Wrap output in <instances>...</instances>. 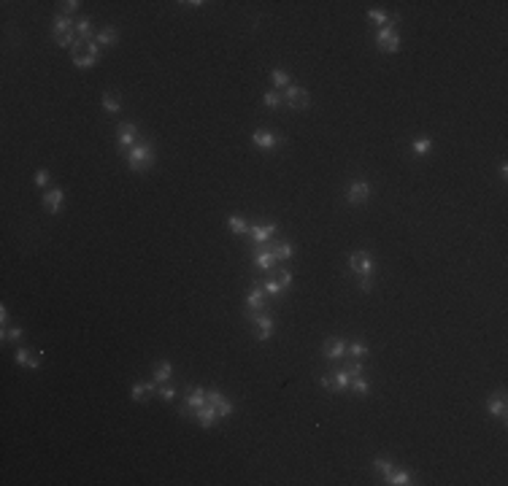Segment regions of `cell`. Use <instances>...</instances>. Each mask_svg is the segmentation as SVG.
<instances>
[{"label": "cell", "mask_w": 508, "mask_h": 486, "mask_svg": "<svg viewBox=\"0 0 508 486\" xmlns=\"http://www.w3.org/2000/svg\"><path fill=\"white\" fill-rule=\"evenodd\" d=\"M359 289H362V292H371V289H373L371 276H359Z\"/></svg>", "instance_id": "cell-46"}, {"label": "cell", "mask_w": 508, "mask_h": 486, "mask_svg": "<svg viewBox=\"0 0 508 486\" xmlns=\"http://www.w3.org/2000/svg\"><path fill=\"white\" fill-rule=\"evenodd\" d=\"M33 181H35V186H46V184H49V173H46V170H35Z\"/></svg>", "instance_id": "cell-42"}, {"label": "cell", "mask_w": 508, "mask_h": 486, "mask_svg": "<svg viewBox=\"0 0 508 486\" xmlns=\"http://www.w3.org/2000/svg\"><path fill=\"white\" fill-rule=\"evenodd\" d=\"M135 135H138V127H135L132 122H124V124H119V127H116V140H119L122 149L135 143Z\"/></svg>", "instance_id": "cell-9"}, {"label": "cell", "mask_w": 508, "mask_h": 486, "mask_svg": "<svg viewBox=\"0 0 508 486\" xmlns=\"http://www.w3.org/2000/svg\"><path fill=\"white\" fill-rule=\"evenodd\" d=\"M62 200H65V192L52 189V192H46V198H43V208L49 211V214H57V211L62 208Z\"/></svg>", "instance_id": "cell-13"}, {"label": "cell", "mask_w": 508, "mask_h": 486, "mask_svg": "<svg viewBox=\"0 0 508 486\" xmlns=\"http://www.w3.org/2000/svg\"><path fill=\"white\" fill-rule=\"evenodd\" d=\"M373 467H376L379 473H384V475L392 473V465H389V459H387V457H376V459H373Z\"/></svg>", "instance_id": "cell-33"}, {"label": "cell", "mask_w": 508, "mask_h": 486, "mask_svg": "<svg viewBox=\"0 0 508 486\" xmlns=\"http://www.w3.org/2000/svg\"><path fill=\"white\" fill-rule=\"evenodd\" d=\"M284 103H287L289 108H308L311 98H308V92L303 89V87H295V84H289L287 92H284Z\"/></svg>", "instance_id": "cell-4"}, {"label": "cell", "mask_w": 508, "mask_h": 486, "mask_svg": "<svg viewBox=\"0 0 508 486\" xmlns=\"http://www.w3.org/2000/svg\"><path fill=\"white\" fill-rule=\"evenodd\" d=\"M127 162H130V170H135V173H144V170H149V168L154 165V152H152V146H149V143L132 146Z\"/></svg>", "instance_id": "cell-1"}, {"label": "cell", "mask_w": 508, "mask_h": 486, "mask_svg": "<svg viewBox=\"0 0 508 486\" xmlns=\"http://www.w3.org/2000/svg\"><path fill=\"white\" fill-rule=\"evenodd\" d=\"M0 321H3V324L9 321V311H6V308H0Z\"/></svg>", "instance_id": "cell-47"}, {"label": "cell", "mask_w": 508, "mask_h": 486, "mask_svg": "<svg viewBox=\"0 0 508 486\" xmlns=\"http://www.w3.org/2000/svg\"><path fill=\"white\" fill-rule=\"evenodd\" d=\"M252 140H254V146H260V149H273V146H279V143H281V138H279V135H273L270 130H254Z\"/></svg>", "instance_id": "cell-12"}, {"label": "cell", "mask_w": 508, "mask_h": 486, "mask_svg": "<svg viewBox=\"0 0 508 486\" xmlns=\"http://www.w3.org/2000/svg\"><path fill=\"white\" fill-rule=\"evenodd\" d=\"M170 373H173V365L170 362H160L157 367H154V381L157 383H165L170 378Z\"/></svg>", "instance_id": "cell-24"}, {"label": "cell", "mask_w": 508, "mask_h": 486, "mask_svg": "<svg viewBox=\"0 0 508 486\" xmlns=\"http://www.w3.org/2000/svg\"><path fill=\"white\" fill-rule=\"evenodd\" d=\"M262 103L270 106V108H276V106H281V95H279V92H265V95H262Z\"/></svg>", "instance_id": "cell-37"}, {"label": "cell", "mask_w": 508, "mask_h": 486, "mask_svg": "<svg viewBox=\"0 0 508 486\" xmlns=\"http://www.w3.org/2000/svg\"><path fill=\"white\" fill-rule=\"evenodd\" d=\"M254 265L260 270H270V265H273V252H268V249H260V252L254 254Z\"/></svg>", "instance_id": "cell-19"}, {"label": "cell", "mask_w": 508, "mask_h": 486, "mask_svg": "<svg viewBox=\"0 0 508 486\" xmlns=\"http://www.w3.org/2000/svg\"><path fill=\"white\" fill-rule=\"evenodd\" d=\"M349 383H351V378H349V373L343 370H330L327 375H322V386L325 389H338V392H343V389H349Z\"/></svg>", "instance_id": "cell-6"}, {"label": "cell", "mask_w": 508, "mask_h": 486, "mask_svg": "<svg viewBox=\"0 0 508 486\" xmlns=\"http://www.w3.org/2000/svg\"><path fill=\"white\" fill-rule=\"evenodd\" d=\"M349 268L357 273V276H371L373 273V260L368 252H354L349 257Z\"/></svg>", "instance_id": "cell-5"}, {"label": "cell", "mask_w": 508, "mask_h": 486, "mask_svg": "<svg viewBox=\"0 0 508 486\" xmlns=\"http://www.w3.org/2000/svg\"><path fill=\"white\" fill-rule=\"evenodd\" d=\"M103 108H106L108 114H119V111H122V100H119V95L108 92V95L103 98Z\"/></svg>", "instance_id": "cell-23"}, {"label": "cell", "mask_w": 508, "mask_h": 486, "mask_svg": "<svg viewBox=\"0 0 508 486\" xmlns=\"http://www.w3.org/2000/svg\"><path fill=\"white\" fill-rule=\"evenodd\" d=\"M98 43H100V46H111V43H116V27H103V30H100Z\"/></svg>", "instance_id": "cell-27"}, {"label": "cell", "mask_w": 508, "mask_h": 486, "mask_svg": "<svg viewBox=\"0 0 508 486\" xmlns=\"http://www.w3.org/2000/svg\"><path fill=\"white\" fill-rule=\"evenodd\" d=\"M246 305H249V308H254V311H262L265 308V289L254 286L252 292H249V297H246Z\"/></svg>", "instance_id": "cell-17"}, {"label": "cell", "mask_w": 508, "mask_h": 486, "mask_svg": "<svg viewBox=\"0 0 508 486\" xmlns=\"http://www.w3.org/2000/svg\"><path fill=\"white\" fill-rule=\"evenodd\" d=\"M292 257V246L284 240V243H279L276 249H273V260H289Z\"/></svg>", "instance_id": "cell-30"}, {"label": "cell", "mask_w": 508, "mask_h": 486, "mask_svg": "<svg viewBox=\"0 0 508 486\" xmlns=\"http://www.w3.org/2000/svg\"><path fill=\"white\" fill-rule=\"evenodd\" d=\"M487 411H489V416H495V419H505L508 405H505L503 392H497V395H492V397L487 400Z\"/></svg>", "instance_id": "cell-10"}, {"label": "cell", "mask_w": 508, "mask_h": 486, "mask_svg": "<svg viewBox=\"0 0 508 486\" xmlns=\"http://www.w3.org/2000/svg\"><path fill=\"white\" fill-rule=\"evenodd\" d=\"M430 149H433V143H430V138H419V140H413V154H427Z\"/></svg>", "instance_id": "cell-32"}, {"label": "cell", "mask_w": 508, "mask_h": 486, "mask_svg": "<svg viewBox=\"0 0 508 486\" xmlns=\"http://www.w3.org/2000/svg\"><path fill=\"white\" fill-rule=\"evenodd\" d=\"M371 198V186L365 184V181H354L351 184V189H349V203L351 206H359V203H365Z\"/></svg>", "instance_id": "cell-11"}, {"label": "cell", "mask_w": 508, "mask_h": 486, "mask_svg": "<svg viewBox=\"0 0 508 486\" xmlns=\"http://www.w3.org/2000/svg\"><path fill=\"white\" fill-rule=\"evenodd\" d=\"M265 292H268V295H276V297H279L281 292H284V286H281L276 278H268V281H265Z\"/></svg>", "instance_id": "cell-35"}, {"label": "cell", "mask_w": 508, "mask_h": 486, "mask_svg": "<svg viewBox=\"0 0 508 486\" xmlns=\"http://www.w3.org/2000/svg\"><path fill=\"white\" fill-rule=\"evenodd\" d=\"M346 354L351 357V359H365V357H368V346H365V343H346Z\"/></svg>", "instance_id": "cell-22"}, {"label": "cell", "mask_w": 508, "mask_h": 486, "mask_svg": "<svg viewBox=\"0 0 508 486\" xmlns=\"http://www.w3.org/2000/svg\"><path fill=\"white\" fill-rule=\"evenodd\" d=\"M152 392H154L152 383H135V386H132V400H135V403H144V400L152 397Z\"/></svg>", "instance_id": "cell-18"}, {"label": "cell", "mask_w": 508, "mask_h": 486, "mask_svg": "<svg viewBox=\"0 0 508 486\" xmlns=\"http://www.w3.org/2000/svg\"><path fill=\"white\" fill-rule=\"evenodd\" d=\"M273 278H276V281H279V284L284 286V289H287L289 284H292V276H289V270H276V276H273Z\"/></svg>", "instance_id": "cell-39"}, {"label": "cell", "mask_w": 508, "mask_h": 486, "mask_svg": "<svg viewBox=\"0 0 508 486\" xmlns=\"http://www.w3.org/2000/svg\"><path fill=\"white\" fill-rule=\"evenodd\" d=\"M30 354H33L30 349H17V365H25V367H27V359H30Z\"/></svg>", "instance_id": "cell-41"}, {"label": "cell", "mask_w": 508, "mask_h": 486, "mask_svg": "<svg viewBox=\"0 0 508 486\" xmlns=\"http://www.w3.org/2000/svg\"><path fill=\"white\" fill-rule=\"evenodd\" d=\"M98 62V57H92V54H73V65L76 68H92Z\"/></svg>", "instance_id": "cell-29"}, {"label": "cell", "mask_w": 508, "mask_h": 486, "mask_svg": "<svg viewBox=\"0 0 508 486\" xmlns=\"http://www.w3.org/2000/svg\"><path fill=\"white\" fill-rule=\"evenodd\" d=\"M343 370L349 373V378H357V375H362V362H359V359H351Z\"/></svg>", "instance_id": "cell-34"}, {"label": "cell", "mask_w": 508, "mask_h": 486, "mask_svg": "<svg viewBox=\"0 0 508 486\" xmlns=\"http://www.w3.org/2000/svg\"><path fill=\"white\" fill-rule=\"evenodd\" d=\"M157 395H160L162 400H165V403H170V400L176 397V389H173V386H160V392H157Z\"/></svg>", "instance_id": "cell-40"}, {"label": "cell", "mask_w": 508, "mask_h": 486, "mask_svg": "<svg viewBox=\"0 0 508 486\" xmlns=\"http://www.w3.org/2000/svg\"><path fill=\"white\" fill-rule=\"evenodd\" d=\"M54 41L60 43V49H68V46L76 43V38H73V33H62V35H54Z\"/></svg>", "instance_id": "cell-36"}, {"label": "cell", "mask_w": 508, "mask_h": 486, "mask_svg": "<svg viewBox=\"0 0 508 486\" xmlns=\"http://www.w3.org/2000/svg\"><path fill=\"white\" fill-rule=\"evenodd\" d=\"M270 81L276 84V87H289V76H287V70L276 68V70L270 73Z\"/></svg>", "instance_id": "cell-31"}, {"label": "cell", "mask_w": 508, "mask_h": 486, "mask_svg": "<svg viewBox=\"0 0 508 486\" xmlns=\"http://www.w3.org/2000/svg\"><path fill=\"white\" fill-rule=\"evenodd\" d=\"M227 227H230L233 232H238V235L249 232V224H246V222H244V219H241V216H230V219H227Z\"/></svg>", "instance_id": "cell-28"}, {"label": "cell", "mask_w": 508, "mask_h": 486, "mask_svg": "<svg viewBox=\"0 0 508 486\" xmlns=\"http://www.w3.org/2000/svg\"><path fill=\"white\" fill-rule=\"evenodd\" d=\"M208 403L214 405V411L219 413V419H224V416H230V413H233V403H230V400H224L222 392H216V389L208 392Z\"/></svg>", "instance_id": "cell-8"}, {"label": "cell", "mask_w": 508, "mask_h": 486, "mask_svg": "<svg viewBox=\"0 0 508 486\" xmlns=\"http://www.w3.org/2000/svg\"><path fill=\"white\" fill-rule=\"evenodd\" d=\"M349 389L351 392H354V395H368V392H371V386H368V381H365L362 378V375H357V378H351V383H349Z\"/></svg>", "instance_id": "cell-26"}, {"label": "cell", "mask_w": 508, "mask_h": 486, "mask_svg": "<svg viewBox=\"0 0 508 486\" xmlns=\"http://www.w3.org/2000/svg\"><path fill=\"white\" fill-rule=\"evenodd\" d=\"M41 357H43V351H33L30 359H27V367H33V370H35V367L41 365Z\"/></svg>", "instance_id": "cell-44"}, {"label": "cell", "mask_w": 508, "mask_h": 486, "mask_svg": "<svg viewBox=\"0 0 508 486\" xmlns=\"http://www.w3.org/2000/svg\"><path fill=\"white\" fill-rule=\"evenodd\" d=\"M216 419H219V413L214 411V405H211V408H206V405H203V408H198V424H200V427H214Z\"/></svg>", "instance_id": "cell-16"}, {"label": "cell", "mask_w": 508, "mask_h": 486, "mask_svg": "<svg viewBox=\"0 0 508 486\" xmlns=\"http://www.w3.org/2000/svg\"><path fill=\"white\" fill-rule=\"evenodd\" d=\"M79 6H81L79 0H68V3H62V11H65V17H68V14H73Z\"/></svg>", "instance_id": "cell-45"}, {"label": "cell", "mask_w": 508, "mask_h": 486, "mask_svg": "<svg viewBox=\"0 0 508 486\" xmlns=\"http://www.w3.org/2000/svg\"><path fill=\"white\" fill-rule=\"evenodd\" d=\"M73 25L76 22L70 19V17H65V14H60L57 19H54V35H62V33H70L73 30Z\"/></svg>", "instance_id": "cell-20"}, {"label": "cell", "mask_w": 508, "mask_h": 486, "mask_svg": "<svg viewBox=\"0 0 508 486\" xmlns=\"http://www.w3.org/2000/svg\"><path fill=\"white\" fill-rule=\"evenodd\" d=\"M325 357H327V359H341V357H346V343L338 341V338H330V341L325 343Z\"/></svg>", "instance_id": "cell-14"}, {"label": "cell", "mask_w": 508, "mask_h": 486, "mask_svg": "<svg viewBox=\"0 0 508 486\" xmlns=\"http://www.w3.org/2000/svg\"><path fill=\"white\" fill-rule=\"evenodd\" d=\"M206 403H208V392L200 389V386H195L192 392H187V395H184V411L181 413H187L190 408H203Z\"/></svg>", "instance_id": "cell-7"}, {"label": "cell", "mask_w": 508, "mask_h": 486, "mask_svg": "<svg viewBox=\"0 0 508 486\" xmlns=\"http://www.w3.org/2000/svg\"><path fill=\"white\" fill-rule=\"evenodd\" d=\"M376 43H379V49H381V52L395 54L397 49H400V35H397L389 25H384V27H381L379 33H376Z\"/></svg>", "instance_id": "cell-3"}, {"label": "cell", "mask_w": 508, "mask_h": 486, "mask_svg": "<svg viewBox=\"0 0 508 486\" xmlns=\"http://www.w3.org/2000/svg\"><path fill=\"white\" fill-rule=\"evenodd\" d=\"M244 316L257 324V341H268L270 335H273V316H270L268 311H252V308H246Z\"/></svg>", "instance_id": "cell-2"}, {"label": "cell", "mask_w": 508, "mask_h": 486, "mask_svg": "<svg viewBox=\"0 0 508 486\" xmlns=\"http://www.w3.org/2000/svg\"><path fill=\"white\" fill-rule=\"evenodd\" d=\"M273 232H276V224H262V227H249V235H252V238H254V243H260V246H262V243H268V238H270V235Z\"/></svg>", "instance_id": "cell-15"}, {"label": "cell", "mask_w": 508, "mask_h": 486, "mask_svg": "<svg viewBox=\"0 0 508 486\" xmlns=\"http://www.w3.org/2000/svg\"><path fill=\"white\" fill-rule=\"evenodd\" d=\"M368 17H371L373 22H379L381 27H384V25H387V19H389L387 14H384V11H379V9H371V11H368Z\"/></svg>", "instance_id": "cell-38"}, {"label": "cell", "mask_w": 508, "mask_h": 486, "mask_svg": "<svg viewBox=\"0 0 508 486\" xmlns=\"http://www.w3.org/2000/svg\"><path fill=\"white\" fill-rule=\"evenodd\" d=\"M19 338H22V330H19V327H11V330L3 332V341H19Z\"/></svg>", "instance_id": "cell-43"}, {"label": "cell", "mask_w": 508, "mask_h": 486, "mask_svg": "<svg viewBox=\"0 0 508 486\" xmlns=\"http://www.w3.org/2000/svg\"><path fill=\"white\" fill-rule=\"evenodd\" d=\"M387 483H395V486H408V483H411V475L405 473V470H392V473L387 475Z\"/></svg>", "instance_id": "cell-25"}, {"label": "cell", "mask_w": 508, "mask_h": 486, "mask_svg": "<svg viewBox=\"0 0 508 486\" xmlns=\"http://www.w3.org/2000/svg\"><path fill=\"white\" fill-rule=\"evenodd\" d=\"M92 22L89 19H79V22H76V25H73V30H76V33H79V41H84V43H87V41H92Z\"/></svg>", "instance_id": "cell-21"}]
</instances>
